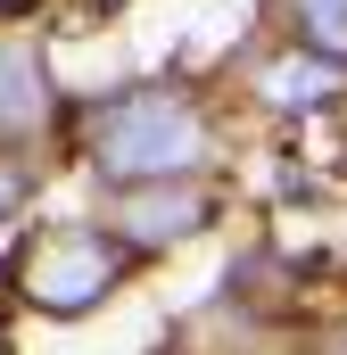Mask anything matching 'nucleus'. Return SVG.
I'll list each match as a JSON object with an SVG mask.
<instances>
[{
	"mask_svg": "<svg viewBox=\"0 0 347 355\" xmlns=\"http://www.w3.org/2000/svg\"><path fill=\"white\" fill-rule=\"evenodd\" d=\"M207 157V124L174 91H133L99 124V174L108 182H174Z\"/></svg>",
	"mask_w": 347,
	"mask_h": 355,
	"instance_id": "1",
	"label": "nucleus"
},
{
	"mask_svg": "<svg viewBox=\"0 0 347 355\" xmlns=\"http://www.w3.org/2000/svg\"><path fill=\"white\" fill-rule=\"evenodd\" d=\"M25 281H33V306H50V314H83L91 297L116 281V248H108L99 232H50V240L33 248Z\"/></svg>",
	"mask_w": 347,
	"mask_h": 355,
	"instance_id": "2",
	"label": "nucleus"
},
{
	"mask_svg": "<svg viewBox=\"0 0 347 355\" xmlns=\"http://www.w3.org/2000/svg\"><path fill=\"white\" fill-rule=\"evenodd\" d=\"M116 223H124L141 248H166V240H182V232L207 223V198H198V190H158V198H133Z\"/></svg>",
	"mask_w": 347,
	"mask_h": 355,
	"instance_id": "3",
	"label": "nucleus"
},
{
	"mask_svg": "<svg viewBox=\"0 0 347 355\" xmlns=\"http://www.w3.org/2000/svg\"><path fill=\"white\" fill-rule=\"evenodd\" d=\"M331 91H347V67L339 58H281V67H264V99L273 107H323Z\"/></svg>",
	"mask_w": 347,
	"mask_h": 355,
	"instance_id": "4",
	"label": "nucleus"
},
{
	"mask_svg": "<svg viewBox=\"0 0 347 355\" xmlns=\"http://www.w3.org/2000/svg\"><path fill=\"white\" fill-rule=\"evenodd\" d=\"M298 25L323 58H347V0H298Z\"/></svg>",
	"mask_w": 347,
	"mask_h": 355,
	"instance_id": "6",
	"label": "nucleus"
},
{
	"mask_svg": "<svg viewBox=\"0 0 347 355\" xmlns=\"http://www.w3.org/2000/svg\"><path fill=\"white\" fill-rule=\"evenodd\" d=\"M42 107H50L42 67H33L25 50H0V132H8V141H17V132H33V124H42Z\"/></svg>",
	"mask_w": 347,
	"mask_h": 355,
	"instance_id": "5",
	"label": "nucleus"
},
{
	"mask_svg": "<svg viewBox=\"0 0 347 355\" xmlns=\"http://www.w3.org/2000/svg\"><path fill=\"white\" fill-rule=\"evenodd\" d=\"M0 8H33V0H0Z\"/></svg>",
	"mask_w": 347,
	"mask_h": 355,
	"instance_id": "7",
	"label": "nucleus"
}]
</instances>
